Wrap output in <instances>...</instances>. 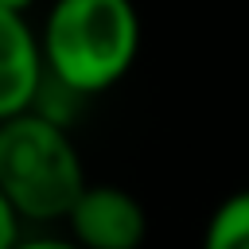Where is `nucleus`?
<instances>
[{
	"instance_id": "f257e3e1",
	"label": "nucleus",
	"mask_w": 249,
	"mask_h": 249,
	"mask_svg": "<svg viewBox=\"0 0 249 249\" xmlns=\"http://www.w3.org/2000/svg\"><path fill=\"white\" fill-rule=\"evenodd\" d=\"M35 31L47 78L74 97L113 89L140 54V12L132 0H51Z\"/></svg>"
},
{
	"instance_id": "f03ea898",
	"label": "nucleus",
	"mask_w": 249,
	"mask_h": 249,
	"mask_svg": "<svg viewBox=\"0 0 249 249\" xmlns=\"http://www.w3.org/2000/svg\"><path fill=\"white\" fill-rule=\"evenodd\" d=\"M86 187V163L70 128L39 113L0 124V198L19 222H66Z\"/></svg>"
},
{
	"instance_id": "7ed1b4c3",
	"label": "nucleus",
	"mask_w": 249,
	"mask_h": 249,
	"mask_svg": "<svg viewBox=\"0 0 249 249\" xmlns=\"http://www.w3.org/2000/svg\"><path fill=\"white\" fill-rule=\"evenodd\" d=\"M78 249H140L148 237L144 202L117 183H89L66 214Z\"/></svg>"
},
{
	"instance_id": "20e7f679",
	"label": "nucleus",
	"mask_w": 249,
	"mask_h": 249,
	"mask_svg": "<svg viewBox=\"0 0 249 249\" xmlns=\"http://www.w3.org/2000/svg\"><path fill=\"white\" fill-rule=\"evenodd\" d=\"M47 82L39 31L12 12H0V124L35 109Z\"/></svg>"
},
{
	"instance_id": "39448f33",
	"label": "nucleus",
	"mask_w": 249,
	"mask_h": 249,
	"mask_svg": "<svg viewBox=\"0 0 249 249\" xmlns=\"http://www.w3.org/2000/svg\"><path fill=\"white\" fill-rule=\"evenodd\" d=\"M198 249H249V187L226 195L210 210Z\"/></svg>"
},
{
	"instance_id": "423d86ee",
	"label": "nucleus",
	"mask_w": 249,
	"mask_h": 249,
	"mask_svg": "<svg viewBox=\"0 0 249 249\" xmlns=\"http://www.w3.org/2000/svg\"><path fill=\"white\" fill-rule=\"evenodd\" d=\"M23 237V222L12 214V206L0 198V249H16Z\"/></svg>"
},
{
	"instance_id": "0eeeda50",
	"label": "nucleus",
	"mask_w": 249,
	"mask_h": 249,
	"mask_svg": "<svg viewBox=\"0 0 249 249\" xmlns=\"http://www.w3.org/2000/svg\"><path fill=\"white\" fill-rule=\"evenodd\" d=\"M16 249H78L70 237H51V233H35V237H19Z\"/></svg>"
},
{
	"instance_id": "6e6552de",
	"label": "nucleus",
	"mask_w": 249,
	"mask_h": 249,
	"mask_svg": "<svg viewBox=\"0 0 249 249\" xmlns=\"http://www.w3.org/2000/svg\"><path fill=\"white\" fill-rule=\"evenodd\" d=\"M35 8V0H0V12H12V16H23L27 19V12Z\"/></svg>"
}]
</instances>
